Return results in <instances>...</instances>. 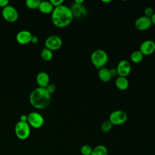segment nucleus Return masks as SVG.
<instances>
[{
  "instance_id": "4468645a",
  "label": "nucleus",
  "mask_w": 155,
  "mask_h": 155,
  "mask_svg": "<svg viewBox=\"0 0 155 155\" xmlns=\"http://www.w3.org/2000/svg\"><path fill=\"white\" fill-rule=\"evenodd\" d=\"M36 82L39 87L45 88L50 84V77L45 71L39 72L36 76Z\"/></svg>"
},
{
  "instance_id": "a211bd4d",
  "label": "nucleus",
  "mask_w": 155,
  "mask_h": 155,
  "mask_svg": "<svg viewBox=\"0 0 155 155\" xmlns=\"http://www.w3.org/2000/svg\"><path fill=\"white\" fill-rule=\"evenodd\" d=\"M108 150L105 146L103 145H99L93 148L91 155H108Z\"/></svg>"
},
{
  "instance_id": "2f4dec72",
  "label": "nucleus",
  "mask_w": 155,
  "mask_h": 155,
  "mask_svg": "<svg viewBox=\"0 0 155 155\" xmlns=\"http://www.w3.org/2000/svg\"><path fill=\"white\" fill-rule=\"evenodd\" d=\"M74 2H75L76 4H84V0H74Z\"/></svg>"
},
{
  "instance_id": "bb28decb",
  "label": "nucleus",
  "mask_w": 155,
  "mask_h": 155,
  "mask_svg": "<svg viewBox=\"0 0 155 155\" xmlns=\"http://www.w3.org/2000/svg\"><path fill=\"white\" fill-rule=\"evenodd\" d=\"M9 1L8 0H0V7L3 8L8 5Z\"/></svg>"
},
{
  "instance_id": "9d476101",
  "label": "nucleus",
  "mask_w": 155,
  "mask_h": 155,
  "mask_svg": "<svg viewBox=\"0 0 155 155\" xmlns=\"http://www.w3.org/2000/svg\"><path fill=\"white\" fill-rule=\"evenodd\" d=\"M152 25L150 18L144 15L137 18L134 22V27L139 31H145L148 30Z\"/></svg>"
},
{
  "instance_id": "393cba45",
  "label": "nucleus",
  "mask_w": 155,
  "mask_h": 155,
  "mask_svg": "<svg viewBox=\"0 0 155 155\" xmlns=\"http://www.w3.org/2000/svg\"><path fill=\"white\" fill-rule=\"evenodd\" d=\"M45 88L50 94H51L55 92L56 90V87L53 84H49Z\"/></svg>"
},
{
  "instance_id": "ddd939ff",
  "label": "nucleus",
  "mask_w": 155,
  "mask_h": 155,
  "mask_svg": "<svg viewBox=\"0 0 155 155\" xmlns=\"http://www.w3.org/2000/svg\"><path fill=\"white\" fill-rule=\"evenodd\" d=\"M32 34L28 30H22L18 32L16 36V41L21 45H25L30 42Z\"/></svg>"
},
{
  "instance_id": "f03ea898",
  "label": "nucleus",
  "mask_w": 155,
  "mask_h": 155,
  "mask_svg": "<svg viewBox=\"0 0 155 155\" xmlns=\"http://www.w3.org/2000/svg\"><path fill=\"white\" fill-rule=\"evenodd\" d=\"M31 105L36 109H44L47 108L51 102V94L45 88L38 87L34 89L29 96Z\"/></svg>"
},
{
  "instance_id": "20e7f679",
  "label": "nucleus",
  "mask_w": 155,
  "mask_h": 155,
  "mask_svg": "<svg viewBox=\"0 0 155 155\" xmlns=\"http://www.w3.org/2000/svg\"><path fill=\"white\" fill-rule=\"evenodd\" d=\"M15 133L18 139L25 140L30 136V127L27 122L19 121L15 125Z\"/></svg>"
},
{
  "instance_id": "5701e85b",
  "label": "nucleus",
  "mask_w": 155,
  "mask_h": 155,
  "mask_svg": "<svg viewBox=\"0 0 155 155\" xmlns=\"http://www.w3.org/2000/svg\"><path fill=\"white\" fill-rule=\"evenodd\" d=\"M92 151V147L87 144L83 145L81 148V153L82 155H91Z\"/></svg>"
},
{
  "instance_id": "412c9836",
  "label": "nucleus",
  "mask_w": 155,
  "mask_h": 155,
  "mask_svg": "<svg viewBox=\"0 0 155 155\" xmlns=\"http://www.w3.org/2000/svg\"><path fill=\"white\" fill-rule=\"evenodd\" d=\"M41 1L40 0H27L25 1L26 6L30 9H36L39 8Z\"/></svg>"
},
{
  "instance_id": "7ed1b4c3",
  "label": "nucleus",
  "mask_w": 155,
  "mask_h": 155,
  "mask_svg": "<svg viewBox=\"0 0 155 155\" xmlns=\"http://www.w3.org/2000/svg\"><path fill=\"white\" fill-rule=\"evenodd\" d=\"M92 64L97 68L104 67L108 61V55L107 53L102 49H96L94 50L90 56Z\"/></svg>"
},
{
  "instance_id": "f8f14e48",
  "label": "nucleus",
  "mask_w": 155,
  "mask_h": 155,
  "mask_svg": "<svg viewBox=\"0 0 155 155\" xmlns=\"http://www.w3.org/2000/svg\"><path fill=\"white\" fill-rule=\"evenodd\" d=\"M73 17L81 19L84 18L87 14V10L84 4H79L73 2L70 7Z\"/></svg>"
},
{
  "instance_id": "1a4fd4ad",
  "label": "nucleus",
  "mask_w": 155,
  "mask_h": 155,
  "mask_svg": "<svg viewBox=\"0 0 155 155\" xmlns=\"http://www.w3.org/2000/svg\"><path fill=\"white\" fill-rule=\"evenodd\" d=\"M118 76L126 77L128 76L131 70V66L130 63L125 59L120 61L116 67Z\"/></svg>"
},
{
  "instance_id": "0eeeda50",
  "label": "nucleus",
  "mask_w": 155,
  "mask_h": 155,
  "mask_svg": "<svg viewBox=\"0 0 155 155\" xmlns=\"http://www.w3.org/2000/svg\"><path fill=\"white\" fill-rule=\"evenodd\" d=\"M62 45L61 38L56 35H52L48 37L45 41V47L53 51H56L61 48Z\"/></svg>"
},
{
  "instance_id": "6ab92c4d",
  "label": "nucleus",
  "mask_w": 155,
  "mask_h": 155,
  "mask_svg": "<svg viewBox=\"0 0 155 155\" xmlns=\"http://www.w3.org/2000/svg\"><path fill=\"white\" fill-rule=\"evenodd\" d=\"M143 58V55L139 50H135L133 51L130 55L131 61L135 64L140 62Z\"/></svg>"
},
{
  "instance_id": "c756f323",
  "label": "nucleus",
  "mask_w": 155,
  "mask_h": 155,
  "mask_svg": "<svg viewBox=\"0 0 155 155\" xmlns=\"http://www.w3.org/2000/svg\"><path fill=\"white\" fill-rule=\"evenodd\" d=\"M38 42V37L36 36H32V37H31V41H30V42H31V43H33V44H36L37 42Z\"/></svg>"
},
{
  "instance_id": "aec40b11",
  "label": "nucleus",
  "mask_w": 155,
  "mask_h": 155,
  "mask_svg": "<svg viewBox=\"0 0 155 155\" xmlns=\"http://www.w3.org/2000/svg\"><path fill=\"white\" fill-rule=\"evenodd\" d=\"M41 56L42 59L45 61H50L53 56V51L47 48H43L41 52Z\"/></svg>"
},
{
  "instance_id": "2eb2a0df",
  "label": "nucleus",
  "mask_w": 155,
  "mask_h": 155,
  "mask_svg": "<svg viewBox=\"0 0 155 155\" xmlns=\"http://www.w3.org/2000/svg\"><path fill=\"white\" fill-rule=\"evenodd\" d=\"M115 85L121 91L126 90L129 87V81L126 77L118 76L115 80Z\"/></svg>"
},
{
  "instance_id": "f257e3e1",
  "label": "nucleus",
  "mask_w": 155,
  "mask_h": 155,
  "mask_svg": "<svg viewBox=\"0 0 155 155\" xmlns=\"http://www.w3.org/2000/svg\"><path fill=\"white\" fill-rule=\"evenodd\" d=\"M73 18L70 8L63 4L54 7L51 16L53 24L59 28L69 25L73 21Z\"/></svg>"
},
{
  "instance_id": "b1692460",
  "label": "nucleus",
  "mask_w": 155,
  "mask_h": 155,
  "mask_svg": "<svg viewBox=\"0 0 155 155\" xmlns=\"http://www.w3.org/2000/svg\"><path fill=\"white\" fill-rule=\"evenodd\" d=\"M154 9L151 7H147L145 8L143 13H144V16L148 17V18H151V16L154 14Z\"/></svg>"
},
{
  "instance_id": "cd10ccee",
  "label": "nucleus",
  "mask_w": 155,
  "mask_h": 155,
  "mask_svg": "<svg viewBox=\"0 0 155 155\" xmlns=\"http://www.w3.org/2000/svg\"><path fill=\"white\" fill-rule=\"evenodd\" d=\"M109 71H110V74L111 78L114 77L116 75H117V71L116 68H110V69H109Z\"/></svg>"
},
{
  "instance_id": "39448f33",
  "label": "nucleus",
  "mask_w": 155,
  "mask_h": 155,
  "mask_svg": "<svg viewBox=\"0 0 155 155\" xmlns=\"http://www.w3.org/2000/svg\"><path fill=\"white\" fill-rule=\"evenodd\" d=\"M128 116L127 113L120 110L112 111L109 116V120L113 125H120L126 122Z\"/></svg>"
},
{
  "instance_id": "f3484780",
  "label": "nucleus",
  "mask_w": 155,
  "mask_h": 155,
  "mask_svg": "<svg viewBox=\"0 0 155 155\" xmlns=\"http://www.w3.org/2000/svg\"><path fill=\"white\" fill-rule=\"evenodd\" d=\"M54 8V7L52 5L50 1H44L41 2L38 8L41 13L44 14H49L53 12Z\"/></svg>"
},
{
  "instance_id": "7c9ffc66",
  "label": "nucleus",
  "mask_w": 155,
  "mask_h": 155,
  "mask_svg": "<svg viewBox=\"0 0 155 155\" xmlns=\"http://www.w3.org/2000/svg\"><path fill=\"white\" fill-rule=\"evenodd\" d=\"M150 19H151V21L152 24H153L154 25H155V12H154V14L151 16Z\"/></svg>"
},
{
  "instance_id": "4be33fe9",
  "label": "nucleus",
  "mask_w": 155,
  "mask_h": 155,
  "mask_svg": "<svg viewBox=\"0 0 155 155\" xmlns=\"http://www.w3.org/2000/svg\"><path fill=\"white\" fill-rule=\"evenodd\" d=\"M113 126V125L111 124V122L109 120H108L102 122L101 126V129L102 132L107 133L109 132L112 129Z\"/></svg>"
},
{
  "instance_id": "a878e982",
  "label": "nucleus",
  "mask_w": 155,
  "mask_h": 155,
  "mask_svg": "<svg viewBox=\"0 0 155 155\" xmlns=\"http://www.w3.org/2000/svg\"><path fill=\"white\" fill-rule=\"evenodd\" d=\"M50 2L54 7H56L59 5H61L64 3L63 0H50Z\"/></svg>"
},
{
  "instance_id": "dca6fc26",
  "label": "nucleus",
  "mask_w": 155,
  "mask_h": 155,
  "mask_svg": "<svg viewBox=\"0 0 155 155\" xmlns=\"http://www.w3.org/2000/svg\"><path fill=\"white\" fill-rule=\"evenodd\" d=\"M98 78L103 82H108L112 78L110 74L109 69L105 67L98 70Z\"/></svg>"
},
{
  "instance_id": "9b49d317",
  "label": "nucleus",
  "mask_w": 155,
  "mask_h": 155,
  "mask_svg": "<svg viewBox=\"0 0 155 155\" xmlns=\"http://www.w3.org/2000/svg\"><path fill=\"white\" fill-rule=\"evenodd\" d=\"M143 56H149L155 51V42L151 39H147L143 41L139 50Z\"/></svg>"
},
{
  "instance_id": "6e6552de",
  "label": "nucleus",
  "mask_w": 155,
  "mask_h": 155,
  "mask_svg": "<svg viewBox=\"0 0 155 155\" xmlns=\"http://www.w3.org/2000/svg\"><path fill=\"white\" fill-rule=\"evenodd\" d=\"M2 15L3 18L9 22H15L19 16L17 10L14 7L10 5L2 9Z\"/></svg>"
},
{
  "instance_id": "c85d7f7f",
  "label": "nucleus",
  "mask_w": 155,
  "mask_h": 155,
  "mask_svg": "<svg viewBox=\"0 0 155 155\" xmlns=\"http://www.w3.org/2000/svg\"><path fill=\"white\" fill-rule=\"evenodd\" d=\"M28 120V115L26 114H21L19 117V121L22 122H27Z\"/></svg>"
},
{
  "instance_id": "423d86ee",
  "label": "nucleus",
  "mask_w": 155,
  "mask_h": 155,
  "mask_svg": "<svg viewBox=\"0 0 155 155\" xmlns=\"http://www.w3.org/2000/svg\"><path fill=\"white\" fill-rule=\"evenodd\" d=\"M27 123L30 127L36 129L40 128L44 124V118L38 112H31L28 114Z\"/></svg>"
},
{
  "instance_id": "473e14b6",
  "label": "nucleus",
  "mask_w": 155,
  "mask_h": 155,
  "mask_svg": "<svg viewBox=\"0 0 155 155\" xmlns=\"http://www.w3.org/2000/svg\"><path fill=\"white\" fill-rule=\"evenodd\" d=\"M102 2L103 3H110L111 2V0H102Z\"/></svg>"
}]
</instances>
